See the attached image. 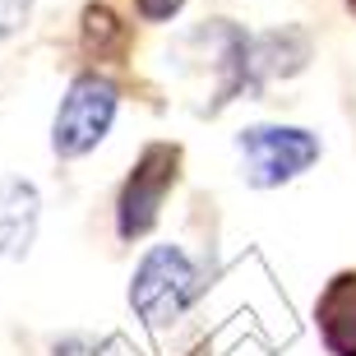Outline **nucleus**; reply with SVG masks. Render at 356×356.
I'll return each mask as SVG.
<instances>
[{
	"mask_svg": "<svg viewBox=\"0 0 356 356\" xmlns=\"http://www.w3.org/2000/svg\"><path fill=\"white\" fill-rule=\"evenodd\" d=\"M310 60V38L301 28H273V33H259L250 38V79L254 92L264 88L268 79H287L296 70H305Z\"/></svg>",
	"mask_w": 356,
	"mask_h": 356,
	"instance_id": "obj_8",
	"label": "nucleus"
},
{
	"mask_svg": "<svg viewBox=\"0 0 356 356\" xmlns=\"http://www.w3.org/2000/svg\"><path fill=\"white\" fill-rule=\"evenodd\" d=\"M347 10H352V14H356V0H347Z\"/></svg>",
	"mask_w": 356,
	"mask_h": 356,
	"instance_id": "obj_13",
	"label": "nucleus"
},
{
	"mask_svg": "<svg viewBox=\"0 0 356 356\" xmlns=\"http://www.w3.org/2000/svg\"><path fill=\"white\" fill-rule=\"evenodd\" d=\"M42 222V195L24 176H0V254L24 259L38 241Z\"/></svg>",
	"mask_w": 356,
	"mask_h": 356,
	"instance_id": "obj_7",
	"label": "nucleus"
},
{
	"mask_svg": "<svg viewBox=\"0 0 356 356\" xmlns=\"http://www.w3.org/2000/svg\"><path fill=\"white\" fill-rule=\"evenodd\" d=\"M28 14H33V0H0V42L14 38L28 24Z\"/></svg>",
	"mask_w": 356,
	"mask_h": 356,
	"instance_id": "obj_11",
	"label": "nucleus"
},
{
	"mask_svg": "<svg viewBox=\"0 0 356 356\" xmlns=\"http://www.w3.org/2000/svg\"><path fill=\"white\" fill-rule=\"evenodd\" d=\"M181 144H167V139H153L144 144V153L134 158L130 176L116 195V236L120 241H139L148 236L162 218V204L172 195L176 176H181Z\"/></svg>",
	"mask_w": 356,
	"mask_h": 356,
	"instance_id": "obj_4",
	"label": "nucleus"
},
{
	"mask_svg": "<svg viewBox=\"0 0 356 356\" xmlns=\"http://www.w3.org/2000/svg\"><path fill=\"white\" fill-rule=\"evenodd\" d=\"M56 356H97V343L83 338V333H70V338L56 343Z\"/></svg>",
	"mask_w": 356,
	"mask_h": 356,
	"instance_id": "obj_12",
	"label": "nucleus"
},
{
	"mask_svg": "<svg viewBox=\"0 0 356 356\" xmlns=\"http://www.w3.org/2000/svg\"><path fill=\"white\" fill-rule=\"evenodd\" d=\"M204 273L181 245H153L130 277V310L148 329H167L199 301Z\"/></svg>",
	"mask_w": 356,
	"mask_h": 356,
	"instance_id": "obj_2",
	"label": "nucleus"
},
{
	"mask_svg": "<svg viewBox=\"0 0 356 356\" xmlns=\"http://www.w3.org/2000/svg\"><path fill=\"white\" fill-rule=\"evenodd\" d=\"M116 106H120V88L116 79H106L102 70H83L74 74L56 106V120H51V153L56 158H83L106 139L111 120H116Z\"/></svg>",
	"mask_w": 356,
	"mask_h": 356,
	"instance_id": "obj_3",
	"label": "nucleus"
},
{
	"mask_svg": "<svg viewBox=\"0 0 356 356\" xmlns=\"http://www.w3.org/2000/svg\"><path fill=\"white\" fill-rule=\"evenodd\" d=\"M236 153L245 162V181L254 190H273L310 172L324 144L315 130H301V125H245L236 134Z\"/></svg>",
	"mask_w": 356,
	"mask_h": 356,
	"instance_id": "obj_5",
	"label": "nucleus"
},
{
	"mask_svg": "<svg viewBox=\"0 0 356 356\" xmlns=\"http://www.w3.org/2000/svg\"><path fill=\"white\" fill-rule=\"evenodd\" d=\"M130 38H134L130 24H125L111 5H88V10H83L79 42H83V56H88V60H125Z\"/></svg>",
	"mask_w": 356,
	"mask_h": 356,
	"instance_id": "obj_9",
	"label": "nucleus"
},
{
	"mask_svg": "<svg viewBox=\"0 0 356 356\" xmlns=\"http://www.w3.org/2000/svg\"><path fill=\"white\" fill-rule=\"evenodd\" d=\"M181 10H185V0H134V14L144 24H172Z\"/></svg>",
	"mask_w": 356,
	"mask_h": 356,
	"instance_id": "obj_10",
	"label": "nucleus"
},
{
	"mask_svg": "<svg viewBox=\"0 0 356 356\" xmlns=\"http://www.w3.org/2000/svg\"><path fill=\"white\" fill-rule=\"evenodd\" d=\"M315 329L329 356H356V268H343L315 296Z\"/></svg>",
	"mask_w": 356,
	"mask_h": 356,
	"instance_id": "obj_6",
	"label": "nucleus"
},
{
	"mask_svg": "<svg viewBox=\"0 0 356 356\" xmlns=\"http://www.w3.org/2000/svg\"><path fill=\"white\" fill-rule=\"evenodd\" d=\"M176 60L185 74H209L213 102L209 111H222L241 92H254L250 79V33L232 19H204L176 42Z\"/></svg>",
	"mask_w": 356,
	"mask_h": 356,
	"instance_id": "obj_1",
	"label": "nucleus"
}]
</instances>
